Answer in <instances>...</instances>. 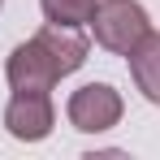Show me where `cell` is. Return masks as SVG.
Wrapping results in <instances>:
<instances>
[{"label":"cell","instance_id":"cell-3","mask_svg":"<svg viewBox=\"0 0 160 160\" xmlns=\"http://www.w3.org/2000/svg\"><path fill=\"white\" fill-rule=\"evenodd\" d=\"M56 126V112L48 91H13V100L4 104V130L18 143H39Z\"/></svg>","mask_w":160,"mask_h":160},{"label":"cell","instance_id":"cell-5","mask_svg":"<svg viewBox=\"0 0 160 160\" xmlns=\"http://www.w3.org/2000/svg\"><path fill=\"white\" fill-rule=\"evenodd\" d=\"M35 43L52 56V65H56L61 78L74 74V69H82V61H87V52H91V43H87L82 26H56V22H48V26L39 30Z\"/></svg>","mask_w":160,"mask_h":160},{"label":"cell","instance_id":"cell-7","mask_svg":"<svg viewBox=\"0 0 160 160\" xmlns=\"http://www.w3.org/2000/svg\"><path fill=\"white\" fill-rule=\"evenodd\" d=\"M39 9L56 26H87L95 13V0H39Z\"/></svg>","mask_w":160,"mask_h":160},{"label":"cell","instance_id":"cell-2","mask_svg":"<svg viewBox=\"0 0 160 160\" xmlns=\"http://www.w3.org/2000/svg\"><path fill=\"white\" fill-rule=\"evenodd\" d=\"M65 117H69V126L82 130V134H104V130H112V126L121 121V95H117L108 82H87V87H78V91L69 95Z\"/></svg>","mask_w":160,"mask_h":160},{"label":"cell","instance_id":"cell-6","mask_svg":"<svg viewBox=\"0 0 160 160\" xmlns=\"http://www.w3.org/2000/svg\"><path fill=\"white\" fill-rule=\"evenodd\" d=\"M126 61H130V78L143 91V100L160 108V30H147L126 52Z\"/></svg>","mask_w":160,"mask_h":160},{"label":"cell","instance_id":"cell-1","mask_svg":"<svg viewBox=\"0 0 160 160\" xmlns=\"http://www.w3.org/2000/svg\"><path fill=\"white\" fill-rule=\"evenodd\" d=\"M87 26H91V35H95L100 48L126 56L152 30V18H147V9L138 0H95V13H91Z\"/></svg>","mask_w":160,"mask_h":160},{"label":"cell","instance_id":"cell-4","mask_svg":"<svg viewBox=\"0 0 160 160\" xmlns=\"http://www.w3.org/2000/svg\"><path fill=\"white\" fill-rule=\"evenodd\" d=\"M4 78H9L13 91H52L56 82H61V74H56L52 56L43 52L35 39H26V43H18V48L9 52V61H4Z\"/></svg>","mask_w":160,"mask_h":160}]
</instances>
